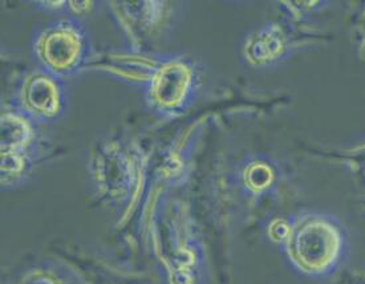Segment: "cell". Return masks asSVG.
Segmentation results:
<instances>
[{
	"mask_svg": "<svg viewBox=\"0 0 365 284\" xmlns=\"http://www.w3.org/2000/svg\"><path fill=\"white\" fill-rule=\"evenodd\" d=\"M286 247L289 260L300 273L322 276L331 274L340 265L344 235L332 219L307 214L289 228Z\"/></svg>",
	"mask_w": 365,
	"mask_h": 284,
	"instance_id": "obj_1",
	"label": "cell"
},
{
	"mask_svg": "<svg viewBox=\"0 0 365 284\" xmlns=\"http://www.w3.org/2000/svg\"><path fill=\"white\" fill-rule=\"evenodd\" d=\"M34 51L41 69L61 78L75 75L87 63L89 40L75 20H58L38 32Z\"/></svg>",
	"mask_w": 365,
	"mask_h": 284,
	"instance_id": "obj_2",
	"label": "cell"
},
{
	"mask_svg": "<svg viewBox=\"0 0 365 284\" xmlns=\"http://www.w3.org/2000/svg\"><path fill=\"white\" fill-rule=\"evenodd\" d=\"M198 84L192 61L181 56L163 59L146 84L148 104L163 116H180L194 101Z\"/></svg>",
	"mask_w": 365,
	"mask_h": 284,
	"instance_id": "obj_3",
	"label": "cell"
},
{
	"mask_svg": "<svg viewBox=\"0 0 365 284\" xmlns=\"http://www.w3.org/2000/svg\"><path fill=\"white\" fill-rule=\"evenodd\" d=\"M20 113L40 123L58 120L66 109V92L61 78L38 69L23 78L18 92Z\"/></svg>",
	"mask_w": 365,
	"mask_h": 284,
	"instance_id": "obj_4",
	"label": "cell"
},
{
	"mask_svg": "<svg viewBox=\"0 0 365 284\" xmlns=\"http://www.w3.org/2000/svg\"><path fill=\"white\" fill-rule=\"evenodd\" d=\"M158 63L160 60L148 59L135 52H115L103 63V68L123 80L148 84Z\"/></svg>",
	"mask_w": 365,
	"mask_h": 284,
	"instance_id": "obj_5",
	"label": "cell"
},
{
	"mask_svg": "<svg viewBox=\"0 0 365 284\" xmlns=\"http://www.w3.org/2000/svg\"><path fill=\"white\" fill-rule=\"evenodd\" d=\"M23 114L6 113L1 117V146L3 151L19 149L29 140V126Z\"/></svg>",
	"mask_w": 365,
	"mask_h": 284,
	"instance_id": "obj_6",
	"label": "cell"
},
{
	"mask_svg": "<svg viewBox=\"0 0 365 284\" xmlns=\"http://www.w3.org/2000/svg\"><path fill=\"white\" fill-rule=\"evenodd\" d=\"M284 43L277 31H263L251 43L250 57L257 63H269L279 56Z\"/></svg>",
	"mask_w": 365,
	"mask_h": 284,
	"instance_id": "obj_7",
	"label": "cell"
}]
</instances>
